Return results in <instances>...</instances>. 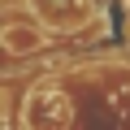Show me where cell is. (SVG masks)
Returning <instances> with one entry per match:
<instances>
[{
  "instance_id": "obj_2",
  "label": "cell",
  "mask_w": 130,
  "mask_h": 130,
  "mask_svg": "<svg viewBox=\"0 0 130 130\" xmlns=\"http://www.w3.org/2000/svg\"><path fill=\"white\" fill-rule=\"evenodd\" d=\"M100 0H30V9L52 26H83Z\"/></svg>"
},
{
  "instance_id": "obj_3",
  "label": "cell",
  "mask_w": 130,
  "mask_h": 130,
  "mask_svg": "<svg viewBox=\"0 0 130 130\" xmlns=\"http://www.w3.org/2000/svg\"><path fill=\"white\" fill-rule=\"evenodd\" d=\"M48 43V35L39 30V26H30V22H9L5 26V52L9 56H30V52H39Z\"/></svg>"
},
{
  "instance_id": "obj_1",
  "label": "cell",
  "mask_w": 130,
  "mask_h": 130,
  "mask_svg": "<svg viewBox=\"0 0 130 130\" xmlns=\"http://www.w3.org/2000/svg\"><path fill=\"white\" fill-rule=\"evenodd\" d=\"M26 126L30 130H65L70 126V100L56 87H39L26 100Z\"/></svg>"
}]
</instances>
